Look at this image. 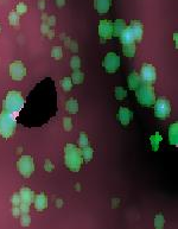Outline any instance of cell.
Segmentation results:
<instances>
[{"instance_id": "obj_31", "label": "cell", "mask_w": 178, "mask_h": 229, "mask_svg": "<svg viewBox=\"0 0 178 229\" xmlns=\"http://www.w3.org/2000/svg\"><path fill=\"white\" fill-rule=\"evenodd\" d=\"M8 19H10V24L11 25H13V26L19 25V15H18V13H14V12L10 13Z\"/></svg>"}, {"instance_id": "obj_14", "label": "cell", "mask_w": 178, "mask_h": 229, "mask_svg": "<svg viewBox=\"0 0 178 229\" xmlns=\"http://www.w3.org/2000/svg\"><path fill=\"white\" fill-rule=\"evenodd\" d=\"M131 118H132V113H131L127 108L121 107V108L119 109V120H120V122L123 124V126H127V125L129 124Z\"/></svg>"}, {"instance_id": "obj_37", "label": "cell", "mask_w": 178, "mask_h": 229, "mask_svg": "<svg viewBox=\"0 0 178 229\" xmlns=\"http://www.w3.org/2000/svg\"><path fill=\"white\" fill-rule=\"evenodd\" d=\"M44 169H45V171H48V172H51L52 170H54V165H52V163H51L49 159H48V160H45Z\"/></svg>"}, {"instance_id": "obj_38", "label": "cell", "mask_w": 178, "mask_h": 229, "mask_svg": "<svg viewBox=\"0 0 178 229\" xmlns=\"http://www.w3.org/2000/svg\"><path fill=\"white\" fill-rule=\"evenodd\" d=\"M20 208L19 207H13V209H12V215H13L14 217H19V215H20Z\"/></svg>"}, {"instance_id": "obj_13", "label": "cell", "mask_w": 178, "mask_h": 229, "mask_svg": "<svg viewBox=\"0 0 178 229\" xmlns=\"http://www.w3.org/2000/svg\"><path fill=\"white\" fill-rule=\"evenodd\" d=\"M141 83H143L141 77H140L138 74L133 72V74L129 75V77H128V87H129V89H132V90H137Z\"/></svg>"}, {"instance_id": "obj_42", "label": "cell", "mask_w": 178, "mask_h": 229, "mask_svg": "<svg viewBox=\"0 0 178 229\" xmlns=\"http://www.w3.org/2000/svg\"><path fill=\"white\" fill-rule=\"evenodd\" d=\"M56 2H57V5H58V6H63V5H64V2H65V0H56Z\"/></svg>"}, {"instance_id": "obj_18", "label": "cell", "mask_w": 178, "mask_h": 229, "mask_svg": "<svg viewBox=\"0 0 178 229\" xmlns=\"http://www.w3.org/2000/svg\"><path fill=\"white\" fill-rule=\"evenodd\" d=\"M65 109L68 111L69 113H71V114L77 113L79 112V102L76 100H74V99H70L65 103Z\"/></svg>"}, {"instance_id": "obj_5", "label": "cell", "mask_w": 178, "mask_h": 229, "mask_svg": "<svg viewBox=\"0 0 178 229\" xmlns=\"http://www.w3.org/2000/svg\"><path fill=\"white\" fill-rule=\"evenodd\" d=\"M17 168H18V171L19 173L25 177V178H29L32 172L35 170V165H33V159L32 157L30 156H23V157L19 159L18 164H17Z\"/></svg>"}, {"instance_id": "obj_43", "label": "cell", "mask_w": 178, "mask_h": 229, "mask_svg": "<svg viewBox=\"0 0 178 229\" xmlns=\"http://www.w3.org/2000/svg\"><path fill=\"white\" fill-rule=\"evenodd\" d=\"M56 207H62V200H57V202H56Z\"/></svg>"}, {"instance_id": "obj_28", "label": "cell", "mask_w": 178, "mask_h": 229, "mask_svg": "<svg viewBox=\"0 0 178 229\" xmlns=\"http://www.w3.org/2000/svg\"><path fill=\"white\" fill-rule=\"evenodd\" d=\"M51 56L55 58V59H61L62 56H63L62 48H61V46H54V48H52V51H51Z\"/></svg>"}, {"instance_id": "obj_41", "label": "cell", "mask_w": 178, "mask_h": 229, "mask_svg": "<svg viewBox=\"0 0 178 229\" xmlns=\"http://www.w3.org/2000/svg\"><path fill=\"white\" fill-rule=\"evenodd\" d=\"M55 20H56L55 17H50L48 19V25H55Z\"/></svg>"}, {"instance_id": "obj_39", "label": "cell", "mask_w": 178, "mask_h": 229, "mask_svg": "<svg viewBox=\"0 0 178 229\" xmlns=\"http://www.w3.org/2000/svg\"><path fill=\"white\" fill-rule=\"evenodd\" d=\"M77 48H79V46H77V44L75 43V42H72V43L70 44V50H71L72 52H77V50H79Z\"/></svg>"}, {"instance_id": "obj_1", "label": "cell", "mask_w": 178, "mask_h": 229, "mask_svg": "<svg viewBox=\"0 0 178 229\" xmlns=\"http://www.w3.org/2000/svg\"><path fill=\"white\" fill-rule=\"evenodd\" d=\"M64 160L68 169L72 172H79L82 164L81 150L72 144H67L64 147Z\"/></svg>"}, {"instance_id": "obj_11", "label": "cell", "mask_w": 178, "mask_h": 229, "mask_svg": "<svg viewBox=\"0 0 178 229\" xmlns=\"http://www.w3.org/2000/svg\"><path fill=\"white\" fill-rule=\"evenodd\" d=\"M20 195V198H22V202L24 203H28V204H31L33 200H35V196H33V191L29 188H23L19 192Z\"/></svg>"}, {"instance_id": "obj_15", "label": "cell", "mask_w": 178, "mask_h": 229, "mask_svg": "<svg viewBox=\"0 0 178 229\" xmlns=\"http://www.w3.org/2000/svg\"><path fill=\"white\" fill-rule=\"evenodd\" d=\"M129 29H131V32H132L134 39L139 42L141 39V37H143V26L139 23H133V24H131Z\"/></svg>"}, {"instance_id": "obj_22", "label": "cell", "mask_w": 178, "mask_h": 229, "mask_svg": "<svg viewBox=\"0 0 178 229\" xmlns=\"http://www.w3.org/2000/svg\"><path fill=\"white\" fill-rule=\"evenodd\" d=\"M93 153H94L93 148H92V147H89L88 145H87V146H84V147H82V150H81L82 159H83V160H86V161H89V160L93 158Z\"/></svg>"}, {"instance_id": "obj_2", "label": "cell", "mask_w": 178, "mask_h": 229, "mask_svg": "<svg viewBox=\"0 0 178 229\" xmlns=\"http://www.w3.org/2000/svg\"><path fill=\"white\" fill-rule=\"evenodd\" d=\"M24 106V99L19 91H10L4 101V111L11 114H18Z\"/></svg>"}, {"instance_id": "obj_35", "label": "cell", "mask_w": 178, "mask_h": 229, "mask_svg": "<svg viewBox=\"0 0 178 229\" xmlns=\"http://www.w3.org/2000/svg\"><path fill=\"white\" fill-rule=\"evenodd\" d=\"M26 11H28V7H26L25 4L20 2V4L17 5V13H18V15H23V13H25Z\"/></svg>"}, {"instance_id": "obj_30", "label": "cell", "mask_w": 178, "mask_h": 229, "mask_svg": "<svg viewBox=\"0 0 178 229\" xmlns=\"http://www.w3.org/2000/svg\"><path fill=\"white\" fill-rule=\"evenodd\" d=\"M20 224L23 227H29L31 224V217L28 214H23L20 217Z\"/></svg>"}, {"instance_id": "obj_29", "label": "cell", "mask_w": 178, "mask_h": 229, "mask_svg": "<svg viewBox=\"0 0 178 229\" xmlns=\"http://www.w3.org/2000/svg\"><path fill=\"white\" fill-rule=\"evenodd\" d=\"M165 220L163 215H157L156 216V220H154V227L157 229H162L164 227Z\"/></svg>"}, {"instance_id": "obj_23", "label": "cell", "mask_w": 178, "mask_h": 229, "mask_svg": "<svg viewBox=\"0 0 178 229\" xmlns=\"http://www.w3.org/2000/svg\"><path fill=\"white\" fill-rule=\"evenodd\" d=\"M83 80H84V74H83V72H81L80 70H76V71L72 72V75H71V81H72V83L80 85V83L83 82Z\"/></svg>"}, {"instance_id": "obj_36", "label": "cell", "mask_w": 178, "mask_h": 229, "mask_svg": "<svg viewBox=\"0 0 178 229\" xmlns=\"http://www.w3.org/2000/svg\"><path fill=\"white\" fill-rule=\"evenodd\" d=\"M19 208H20V211H22L23 214H28L29 211H30V204H28V203L22 202V203L19 204Z\"/></svg>"}, {"instance_id": "obj_24", "label": "cell", "mask_w": 178, "mask_h": 229, "mask_svg": "<svg viewBox=\"0 0 178 229\" xmlns=\"http://www.w3.org/2000/svg\"><path fill=\"white\" fill-rule=\"evenodd\" d=\"M150 140H151V145H152L153 150H154V151H157V150H158V146H159V143L163 140V137H162L159 133H156L154 135H152V137H151Z\"/></svg>"}, {"instance_id": "obj_12", "label": "cell", "mask_w": 178, "mask_h": 229, "mask_svg": "<svg viewBox=\"0 0 178 229\" xmlns=\"http://www.w3.org/2000/svg\"><path fill=\"white\" fill-rule=\"evenodd\" d=\"M33 203H35V207L38 211H43L48 207V200H46L44 194H39L38 196H36V198L33 200Z\"/></svg>"}, {"instance_id": "obj_32", "label": "cell", "mask_w": 178, "mask_h": 229, "mask_svg": "<svg viewBox=\"0 0 178 229\" xmlns=\"http://www.w3.org/2000/svg\"><path fill=\"white\" fill-rule=\"evenodd\" d=\"M79 144H80V146H81V147H84V146H87V145H88V137H87V134H86L84 132H81V133H80Z\"/></svg>"}, {"instance_id": "obj_7", "label": "cell", "mask_w": 178, "mask_h": 229, "mask_svg": "<svg viewBox=\"0 0 178 229\" xmlns=\"http://www.w3.org/2000/svg\"><path fill=\"white\" fill-rule=\"evenodd\" d=\"M103 68L106 69V71L108 72H115L118 70L119 65H120V58L114 52H109L106 55V57L102 62Z\"/></svg>"}, {"instance_id": "obj_44", "label": "cell", "mask_w": 178, "mask_h": 229, "mask_svg": "<svg viewBox=\"0 0 178 229\" xmlns=\"http://www.w3.org/2000/svg\"><path fill=\"white\" fill-rule=\"evenodd\" d=\"M118 202H119V200H118V198L113 200V204H112V205H113V207H114V205H116V204H118Z\"/></svg>"}, {"instance_id": "obj_17", "label": "cell", "mask_w": 178, "mask_h": 229, "mask_svg": "<svg viewBox=\"0 0 178 229\" xmlns=\"http://www.w3.org/2000/svg\"><path fill=\"white\" fill-rule=\"evenodd\" d=\"M121 36V43L123 44H128V43H134V37L131 32V29L127 28V29L123 30V32L120 35Z\"/></svg>"}, {"instance_id": "obj_4", "label": "cell", "mask_w": 178, "mask_h": 229, "mask_svg": "<svg viewBox=\"0 0 178 229\" xmlns=\"http://www.w3.org/2000/svg\"><path fill=\"white\" fill-rule=\"evenodd\" d=\"M15 128V115L2 111L0 114V134L4 138H10Z\"/></svg>"}, {"instance_id": "obj_8", "label": "cell", "mask_w": 178, "mask_h": 229, "mask_svg": "<svg viewBox=\"0 0 178 229\" xmlns=\"http://www.w3.org/2000/svg\"><path fill=\"white\" fill-rule=\"evenodd\" d=\"M10 75L14 81H22L25 75H26V69L24 64L20 61H15L10 64Z\"/></svg>"}, {"instance_id": "obj_6", "label": "cell", "mask_w": 178, "mask_h": 229, "mask_svg": "<svg viewBox=\"0 0 178 229\" xmlns=\"http://www.w3.org/2000/svg\"><path fill=\"white\" fill-rule=\"evenodd\" d=\"M154 114L157 118L159 119H166L170 112H171V105H170V101L169 100H164V99H160L157 102H154Z\"/></svg>"}, {"instance_id": "obj_33", "label": "cell", "mask_w": 178, "mask_h": 229, "mask_svg": "<svg viewBox=\"0 0 178 229\" xmlns=\"http://www.w3.org/2000/svg\"><path fill=\"white\" fill-rule=\"evenodd\" d=\"M63 127H64V129H65L67 132L71 131L72 125H71V119H70V118H64V119H63Z\"/></svg>"}, {"instance_id": "obj_16", "label": "cell", "mask_w": 178, "mask_h": 229, "mask_svg": "<svg viewBox=\"0 0 178 229\" xmlns=\"http://www.w3.org/2000/svg\"><path fill=\"white\" fill-rule=\"evenodd\" d=\"M95 8L100 13H105L109 8V0H95Z\"/></svg>"}, {"instance_id": "obj_19", "label": "cell", "mask_w": 178, "mask_h": 229, "mask_svg": "<svg viewBox=\"0 0 178 229\" xmlns=\"http://www.w3.org/2000/svg\"><path fill=\"white\" fill-rule=\"evenodd\" d=\"M169 140H170V144L175 146L177 145V124H173L169 128Z\"/></svg>"}, {"instance_id": "obj_9", "label": "cell", "mask_w": 178, "mask_h": 229, "mask_svg": "<svg viewBox=\"0 0 178 229\" xmlns=\"http://www.w3.org/2000/svg\"><path fill=\"white\" fill-rule=\"evenodd\" d=\"M141 81L145 83H152L156 81L157 72L152 64H144L141 67V74H140Z\"/></svg>"}, {"instance_id": "obj_40", "label": "cell", "mask_w": 178, "mask_h": 229, "mask_svg": "<svg viewBox=\"0 0 178 229\" xmlns=\"http://www.w3.org/2000/svg\"><path fill=\"white\" fill-rule=\"evenodd\" d=\"M41 29H42V32H43V33H48V32H49V25H48V23H46V24L44 23V24L42 25Z\"/></svg>"}, {"instance_id": "obj_27", "label": "cell", "mask_w": 178, "mask_h": 229, "mask_svg": "<svg viewBox=\"0 0 178 229\" xmlns=\"http://www.w3.org/2000/svg\"><path fill=\"white\" fill-rule=\"evenodd\" d=\"M126 96H127V91L123 88H121V87H116L115 88V98L118 100H123Z\"/></svg>"}, {"instance_id": "obj_21", "label": "cell", "mask_w": 178, "mask_h": 229, "mask_svg": "<svg viewBox=\"0 0 178 229\" xmlns=\"http://www.w3.org/2000/svg\"><path fill=\"white\" fill-rule=\"evenodd\" d=\"M125 29L126 28H125V23L123 20H116L114 23V25H113V35L114 36H120Z\"/></svg>"}, {"instance_id": "obj_34", "label": "cell", "mask_w": 178, "mask_h": 229, "mask_svg": "<svg viewBox=\"0 0 178 229\" xmlns=\"http://www.w3.org/2000/svg\"><path fill=\"white\" fill-rule=\"evenodd\" d=\"M11 202H12L13 207H19V204L22 203V198H20V195H19V194H14L13 196H12V200H11Z\"/></svg>"}, {"instance_id": "obj_10", "label": "cell", "mask_w": 178, "mask_h": 229, "mask_svg": "<svg viewBox=\"0 0 178 229\" xmlns=\"http://www.w3.org/2000/svg\"><path fill=\"white\" fill-rule=\"evenodd\" d=\"M99 33L105 39L110 38L112 35H113V25L108 22H106V20H101L100 26H99Z\"/></svg>"}, {"instance_id": "obj_25", "label": "cell", "mask_w": 178, "mask_h": 229, "mask_svg": "<svg viewBox=\"0 0 178 229\" xmlns=\"http://www.w3.org/2000/svg\"><path fill=\"white\" fill-rule=\"evenodd\" d=\"M61 87L64 91H69L71 90V87H72V81L70 77H64L62 81H61Z\"/></svg>"}, {"instance_id": "obj_45", "label": "cell", "mask_w": 178, "mask_h": 229, "mask_svg": "<svg viewBox=\"0 0 178 229\" xmlns=\"http://www.w3.org/2000/svg\"><path fill=\"white\" fill-rule=\"evenodd\" d=\"M39 7H41V8H44V1H41V2H39Z\"/></svg>"}, {"instance_id": "obj_3", "label": "cell", "mask_w": 178, "mask_h": 229, "mask_svg": "<svg viewBox=\"0 0 178 229\" xmlns=\"http://www.w3.org/2000/svg\"><path fill=\"white\" fill-rule=\"evenodd\" d=\"M137 98L139 103L143 106H152L156 102V95H154V89L151 86V83L143 82L139 88L137 89Z\"/></svg>"}, {"instance_id": "obj_26", "label": "cell", "mask_w": 178, "mask_h": 229, "mask_svg": "<svg viewBox=\"0 0 178 229\" xmlns=\"http://www.w3.org/2000/svg\"><path fill=\"white\" fill-rule=\"evenodd\" d=\"M70 67H71V69H72L74 71L80 70V68H81V59H80V57L74 56V57L71 58V61H70Z\"/></svg>"}, {"instance_id": "obj_20", "label": "cell", "mask_w": 178, "mask_h": 229, "mask_svg": "<svg viewBox=\"0 0 178 229\" xmlns=\"http://www.w3.org/2000/svg\"><path fill=\"white\" fill-rule=\"evenodd\" d=\"M123 54L127 56V57H133L134 54H136V44L134 43H128V44H123Z\"/></svg>"}]
</instances>
